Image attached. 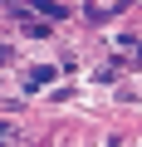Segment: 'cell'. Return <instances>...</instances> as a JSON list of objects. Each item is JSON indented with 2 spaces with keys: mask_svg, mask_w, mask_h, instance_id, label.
I'll return each instance as SVG.
<instances>
[{
  "mask_svg": "<svg viewBox=\"0 0 142 147\" xmlns=\"http://www.w3.org/2000/svg\"><path fill=\"white\" fill-rule=\"evenodd\" d=\"M0 64H10V44H0Z\"/></svg>",
  "mask_w": 142,
  "mask_h": 147,
  "instance_id": "cell-3",
  "label": "cell"
},
{
  "mask_svg": "<svg viewBox=\"0 0 142 147\" xmlns=\"http://www.w3.org/2000/svg\"><path fill=\"white\" fill-rule=\"evenodd\" d=\"M15 137V123H0V142H10Z\"/></svg>",
  "mask_w": 142,
  "mask_h": 147,
  "instance_id": "cell-2",
  "label": "cell"
},
{
  "mask_svg": "<svg viewBox=\"0 0 142 147\" xmlns=\"http://www.w3.org/2000/svg\"><path fill=\"white\" fill-rule=\"evenodd\" d=\"M44 84H54V69H49V64H39V69H30V74H25V88H30V93H34V88H44Z\"/></svg>",
  "mask_w": 142,
  "mask_h": 147,
  "instance_id": "cell-1",
  "label": "cell"
}]
</instances>
